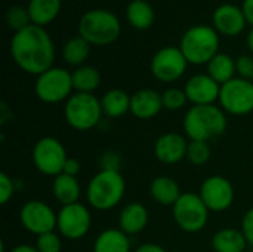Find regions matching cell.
Wrapping results in <instances>:
<instances>
[{
    "label": "cell",
    "mask_w": 253,
    "mask_h": 252,
    "mask_svg": "<svg viewBox=\"0 0 253 252\" xmlns=\"http://www.w3.org/2000/svg\"><path fill=\"white\" fill-rule=\"evenodd\" d=\"M246 43H248L249 50L253 53V27L251 28V31H249V34H248V37H246Z\"/></svg>",
    "instance_id": "b9f144b4"
},
{
    "label": "cell",
    "mask_w": 253,
    "mask_h": 252,
    "mask_svg": "<svg viewBox=\"0 0 253 252\" xmlns=\"http://www.w3.org/2000/svg\"><path fill=\"white\" fill-rule=\"evenodd\" d=\"M173 252H181V251H173Z\"/></svg>",
    "instance_id": "ee69618b"
},
{
    "label": "cell",
    "mask_w": 253,
    "mask_h": 252,
    "mask_svg": "<svg viewBox=\"0 0 253 252\" xmlns=\"http://www.w3.org/2000/svg\"><path fill=\"white\" fill-rule=\"evenodd\" d=\"M9 252H39L36 247L33 245H28V244H21V245H16L13 247Z\"/></svg>",
    "instance_id": "60d3db41"
},
{
    "label": "cell",
    "mask_w": 253,
    "mask_h": 252,
    "mask_svg": "<svg viewBox=\"0 0 253 252\" xmlns=\"http://www.w3.org/2000/svg\"><path fill=\"white\" fill-rule=\"evenodd\" d=\"M16 192V181L7 174H0V203L6 205Z\"/></svg>",
    "instance_id": "e575fe53"
},
{
    "label": "cell",
    "mask_w": 253,
    "mask_h": 252,
    "mask_svg": "<svg viewBox=\"0 0 253 252\" xmlns=\"http://www.w3.org/2000/svg\"><path fill=\"white\" fill-rule=\"evenodd\" d=\"M19 223L31 235L40 236L56 230V212L43 201H28L19 209Z\"/></svg>",
    "instance_id": "7c38bea8"
},
{
    "label": "cell",
    "mask_w": 253,
    "mask_h": 252,
    "mask_svg": "<svg viewBox=\"0 0 253 252\" xmlns=\"http://www.w3.org/2000/svg\"><path fill=\"white\" fill-rule=\"evenodd\" d=\"M213 27L218 33L224 34V36H237L240 34L245 27H246V16L243 13V9L231 4V3H225L221 4L219 7L215 9L213 12Z\"/></svg>",
    "instance_id": "e0dca14e"
},
{
    "label": "cell",
    "mask_w": 253,
    "mask_h": 252,
    "mask_svg": "<svg viewBox=\"0 0 253 252\" xmlns=\"http://www.w3.org/2000/svg\"><path fill=\"white\" fill-rule=\"evenodd\" d=\"M93 252H130L129 236L120 229L102 230L93 242Z\"/></svg>",
    "instance_id": "cb8c5ba5"
},
{
    "label": "cell",
    "mask_w": 253,
    "mask_h": 252,
    "mask_svg": "<svg viewBox=\"0 0 253 252\" xmlns=\"http://www.w3.org/2000/svg\"><path fill=\"white\" fill-rule=\"evenodd\" d=\"M1 113H3V114H6V104H4V102L1 104ZM4 122H6V117L3 116V117H1V125H3Z\"/></svg>",
    "instance_id": "7bdbcfd3"
},
{
    "label": "cell",
    "mask_w": 253,
    "mask_h": 252,
    "mask_svg": "<svg viewBox=\"0 0 253 252\" xmlns=\"http://www.w3.org/2000/svg\"><path fill=\"white\" fill-rule=\"evenodd\" d=\"M89 53H90V43L84 40L82 36L70 39L62 49L64 61L73 67H82L83 62L89 58Z\"/></svg>",
    "instance_id": "f1b7e54d"
},
{
    "label": "cell",
    "mask_w": 253,
    "mask_h": 252,
    "mask_svg": "<svg viewBox=\"0 0 253 252\" xmlns=\"http://www.w3.org/2000/svg\"><path fill=\"white\" fill-rule=\"evenodd\" d=\"M6 22L12 30H15V33L25 28V27H28L30 22H31L28 9H24L22 6L9 7V10L6 13Z\"/></svg>",
    "instance_id": "1f68e13d"
},
{
    "label": "cell",
    "mask_w": 253,
    "mask_h": 252,
    "mask_svg": "<svg viewBox=\"0 0 253 252\" xmlns=\"http://www.w3.org/2000/svg\"><path fill=\"white\" fill-rule=\"evenodd\" d=\"M184 91L193 105H212L219 100L221 85L209 74H194L187 80Z\"/></svg>",
    "instance_id": "9a60e30c"
},
{
    "label": "cell",
    "mask_w": 253,
    "mask_h": 252,
    "mask_svg": "<svg viewBox=\"0 0 253 252\" xmlns=\"http://www.w3.org/2000/svg\"><path fill=\"white\" fill-rule=\"evenodd\" d=\"M52 193L56 202H59L61 206H64L79 202L82 195V187L77 177L59 174L52 181Z\"/></svg>",
    "instance_id": "44dd1931"
},
{
    "label": "cell",
    "mask_w": 253,
    "mask_h": 252,
    "mask_svg": "<svg viewBox=\"0 0 253 252\" xmlns=\"http://www.w3.org/2000/svg\"><path fill=\"white\" fill-rule=\"evenodd\" d=\"M10 53L15 64L28 74L40 76L53 67V42L40 25L30 24L16 31L10 40Z\"/></svg>",
    "instance_id": "6da1fadb"
},
{
    "label": "cell",
    "mask_w": 253,
    "mask_h": 252,
    "mask_svg": "<svg viewBox=\"0 0 253 252\" xmlns=\"http://www.w3.org/2000/svg\"><path fill=\"white\" fill-rule=\"evenodd\" d=\"M73 79V88L76 92H83V94H93L101 85V74L95 67L90 65H82L77 67L71 73Z\"/></svg>",
    "instance_id": "83f0119b"
},
{
    "label": "cell",
    "mask_w": 253,
    "mask_h": 252,
    "mask_svg": "<svg viewBox=\"0 0 253 252\" xmlns=\"http://www.w3.org/2000/svg\"><path fill=\"white\" fill-rule=\"evenodd\" d=\"M212 147L208 141H190L187 149V160L194 166H203L211 160Z\"/></svg>",
    "instance_id": "f546056e"
},
{
    "label": "cell",
    "mask_w": 253,
    "mask_h": 252,
    "mask_svg": "<svg viewBox=\"0 0 253 252\" xmlns=\"http://www.w3.org/2000/svg\"><path fill=\"white\" fill-rule=\"evenodd\" d=\"M71 73L65 68L52 67L36 79L34 92L37 98L46 104H58L67 101L73 94Z\"/></svg>",
    "instance_id": "ba28073f"
},
{
    "label": "cell",
    "mask_w": 253,
    "mask_h": 252,
    "mask_svg": "<svg viewBox=\"0 0 253 252\" xmlns=\"http://www.w3.org/2000/svg\"><path fill=\"white\" fill-rule=\"evenodd\" d=\"M126 181L122 172L98 171L87 183L86 201L96 211H111L125 198Z\"/></svg>",
    "instance_id": "3957f363"
},
{
    "label": "cell",
    "mask_w": 253,
    "mask_h": 252,
    "mask_svg": "<svg viewBox=\"0 0 253 252\" xmlns=\"http://www.w3.org/2000/svg\"><path fill=\"white\" fill-rule=\"evenodd\" d=\"M236 73V59H233L227 53H216L208 64V74L219 85H224L234 79Z\"/></svg>",
    "instance_id": "4316f807"
},
{
    "label": "cell",
    "mask_w": 253,
    "mask_h": 252,
    "mask_svg": "<svg viewBox=\"0 0 253 252\" xmlns=\"http://www.w3.org/2000/svg\"><path fill=\"white\" fill-rule=\"evenodd\" d=\"M90 226V211L80 202L64 205L56 212V232L68 241H79L84 238L89 233Z\"/></svg>",
    "instance_id": "8fae6325"
},
{
    "label": "cell",
    "mask_w": 253,
    "mask_h": 252,
    "mask_svg": "<svg viewBox=\"0 0 253 252\" xmlns=\"http://www.w3.org/2000/svg\"><path fill=\"white\" fill-rule=\"evenodd\" d=\"M209 208L199 193H182L172 206V215L176 226L185 233L202 232L209 221Z\"/></svg>",
    "instance_id": "52a82bcc"
},
{
    "label": "cell",
    "mask_w": 253,
    "mask_h": 252,
    "mask_svg": "<svg viewBox=\"0 0 253 252\" xmlns=\"http://www.w3.org/2000/svg\"><path fill=\"white\" fill-rule=\"evenodd\" d=\"M80 162L74 157H68L65 165H64V171L62 174H67V175H71V177H77L80 174Z\"/></svg>",
    "instance_id": "74e56055"
},
{
    "label": "cell",
    "mask_w": 253,
    "mask_h": 252,
    "mask_svg": "<svg viewBox=\"0 0 253 252\" xmlns=\"http://www.w3.org/2000/svg\"><path fill=\"white\" fill-rule=\"evenodd\" d=\"M190 140L178 132H166L154 143V156L165 165H176L187 157Z\"/></svg>",
    "instance_id": "2e32d148"
},
{
    "label": "cell",
    "mask_w": 253,
    "mask_h": 252,
    "mask_svg": "<svg viewBox=\"0 0 253 252\" xmlns=\"http://www.w3.org/2000/svg\"><path fill=\"white\" fill-rule=\"evenodd\" d=\"M181 195V187L172 177L159 175L150 183V196L162 206H173Z\"/></svg>",
    "instance_id": "ffe728a7"
},
{
    "label": "cell",
    "mask_w": 253,
    "mask_h": 252,
    "mask_svg": "<svg viewBox=\"0 0 253 252\" xmlns=\"http://www.w3.org/2000/svg\"><path fill=\"white\" fill-rule=\"evenodd\" d=\"M248 245L242 230L234 227L221 229L212 238V248L215 252H245Z\"/></svg>",
    "instance_id": "603a6c76"
},
{
    "label": "cell",
    "mask_w": 253,
    "mask_h": 252,
    "mask_svg": "<svg viewBox=\"0 0 253 252\" xmlns=\"http://www.w3.org/2000/svg\"><path fill=\"white\" fill-rule=\"evenodd\" d=\"M179 49L182 50L188 64H209V61L219 53L218 31L209 25H194L184 33Z\"/></svg>",
    "instance_id": "5b68a950"
},
{
    "label": "cell",
    "mask_w": 253,
    "mask_h": 252,
    "mask_svg": "<svg viewBox=\"0 0 253 252\" xmlns=\"http://www.w3.org/2000/svg\"><path fill=\"white\" fill-rule=\"evenodd\" d=\"M187 65L188 61L179 48L166 46L153 56L150 68L159 82L172 83L184 76Z\"/></svg>",
    "instance_id": "4fadbf2b"
},
{
    "label": "cell",
    "mask_w": 253,
    "mask_h": 252,
    "mask_svg": "<svg viewBox=\"0 0 253 252\" xmlns=\"http://www.w3.org/2000/svg\"><path fill=\"white\" fill-rule=\"evenodd\" d=\"M68 159L64 144L55 137L40 138L31 151V160L36 169L46 177H56L62 174L64 165Z\"/></svg>",
    "instance_id": "9c48e42d"
},
{
    "label": "cell",
    "mask_w": 253,
    "mask_h": 252,
    "mask_svg": "<svg viewBox=\"0 0 253 252\" xmlns=\"http://www.w3.org/2000/svg\"><path fill=\"white\" fill-rule=\"evenodd\" d=\"M219 107L231 116H246L253 111V82L234 77L221 85Z\"/></svg>",
    "instance_id": "30bf717a"
},
{
    "label": "cell",
    "mask_w": 253,
    "mask_h": 252,
    "mask_svg": "<svg viewBox=\"0 0 253 252\" xmlns=\"http://www.w3.org/2000/svg\"><path fill=\"white\" fill-rule=\"evenodd\" d=\"M162 101H163V108L169 111H176L185 107L188 102V98L185 95L184 89L179 88H169L162 94Z\"/></svg>",
    "instance_id": "4dcf8cb0"
},
{
    "label": "cell",
    "mask_w": 253,
    "mask_h": 252,
    "mask_svg": "<svg viewBox=\"0 0 253 252\" xmlns=\"http://www.w3.org/2000/svg\"><path fill=\"white\" fill-rule=\"evenodd\" d=\"M28 13L31 24L34 25H47L50 24L61 12V0H30Z\"/></svg>",
    "instance_id": "d4e9b609"
},
{
    "label": "cell",
    "mask_w": 253,
    "mask_h": 252,
    "mask_svg": "<svg viewBox=\"0 0 253 252\" xmlns=\"http://www.w3.org/2000/svg\"><path fill=\"white\" fill-rule=\"evenodd\" d=\"M104 113L101 100L93 94L74 92L64 105V119L70 128L79 132H86L101 123Z\"/></svg>",
    "instance_id": "8992f818"
},
{
    "label": "cell",
    "mask_w": 253,
    "mask_h": 252,
    "mask_svg": "<svg viewBox=\"0 0 253 252\" xmlns=\"http://www.w3.org/2000/svg\"><path fill=\"white\" fill-rule=\"evenodd\" d=\"M242 233L245 235L249 245L253 247V208L248 209L242 218Z\"/></svg>",
    "instance_id": "8d00e7d4"
},
{
    "label": "cell",
    "mask_w": 253,
    "mask_h": 252,
    "mask_svg": "<svg viewBox=\"0 0 253 252\" xmlns=\"http://www.w3.org/2000/svg\"><path fill=\"white\" fill-rule=\"evenodd\" d=\"M148 220V209L139 202H130L125 205L119 214V229L127 236H133L145 230Z\"/></svg>",
    "instance_id": "d6986e66"
},
{
    "label": "cell",
    "mask_w": 253,
    "mask_h": 252,
    "mask_svg": "<svg viewBox=\"0 0 253 252\" xmlns=\"http://www.w3.org/2000/svg\"><path fill=\"white\" fill-rule=\"evenodd\" d=\"M236 70L239 77L253 82V56L242 55L236 59Z\"/></svg>",
    "instance_id": "d590c367"
},
{
    "label": "cell",
    "mask_w": 253,
    "mask_h": 252,
    "mask_svg": "<svg viewBox=\"0 0 253 252\" xmlns=\"http://www.w3.org/2000/svg\"><path fill=\"white\" fill-rule=\"evenodd\" d=\"M36 248L39 252H61L62 250V236L55 230L37 236Z\"/></svg>",
    "instance_id": "d6a6232c"
},
{
    "label": "cell",
    "mask_w": 253,
    "mask_h": 252,
    "mask_svg": "<svg viewBox=\"0 0 253 252\" xmlns=\"http://www.w3.org/2000/svg\"><path fill=\"white\" fill-rule=\"evenodd\" d=\"M126 18L136 30H147L154 24L156 13L153 6L145 0H133L126 7Z\"/></svg>",
    "instance_id": "484cf974"
},
{
    "label": "cell",
    "mask_w": 253,
    "mask_h": 252,
    "mask_svg": "<svg viewBox=\"0 0 253 252\" xmlns=\"http://www.w3.org/2000/svg\"><path fill=\"white\" fill-rule=\"evenodd\" d=\"M130 97L123 89H110L101 98L102 113L108 119L123 117L130 111Z\"/></svg>",
    "instance_id": "7402d4cb"
},
{
    "label": "cell",
    "mask_w": 253,
    "mask_h": 252,
    "mask_svg": "<svg viewBox=\"0 0 253 252\" xmlns=\"http://www.w3.org/2000/svg\"><path fill=\"white\" fill-rule=\"evenodd\" d=\"M122 31L119 18L105 10L93 9L86 12L79 22V36L95 46H107L114 43Z\"/></svg>",
    "instance_id": "277c9868"
},
{
    "label": "cell",
    "mask_w": 253,
    "mask_h": 252,
    "mask_svg": "<svg viewBox=\"0 0 253 252\" xmlns=\"http://www.w3.org/2000/svg\"><path fill=\"white\" fill-rule=\"evenodd\" d=\"M199 195L211 212H224L230 209L236 198L234 186L224 175L208 177L202 183Z\"/></svg>",
    "instance_id": "5bb4252c"
},
{
    "label": "cell",
    "mask_w": 253,
    "mask_h": 252,
    "mask_svg": "<svg viewBox=\"0 0 253 252\" xmlns=\"http://www.w3.org/2000/svg\"><path fill=\"white\" fill-rule=\"evenodd\" d=\"M242 9H243V13L246 16L248 22L253 25V0H243Z\"/></svg>",
    "instance_id": "ab89813d"
},
{
    "label": "cell",
    "mask_w": 253,
    "mask_h": 252,
    "mask_svg": "<svg viewBox=\"0 0 253 252\" xmlns=\"http://www.w3.org/2000/svg\"><path fill=\"white\" fill-rule=\"evenodd\" d=\"M163 110L162 94L154 89H139L130 97V113L141 120L156 117Z\"/></svg>",
    "instance_id": "ac0fdd59"
},
{
    "label": "cell",
    "mask_w": 253,
    "mask_h": 252,
    "mask_svg": "<svg viewBox=\"0 0 253 252\" xmlns=\"http://www.w3.org/2000/svg\"><path fill=\"white\" fill-rule=\"evenodd\" d=\"M99 168L101 171H116L120 172L122 168V156L116 150H107L99 157Z\"/></svg>",
    "instance_id": "836d02e7"
},
{
    "label": "cell",
    "mask_w": 253,
    "mask_h": 252,
    "mask_svg": "<svg viewBox=\"0 0 253 252\" xmlns=\"http://www.w3.org/2000/svg\"><path fill=\"white\" fill-rule=\"evenodd\" d=\"M227 113L219 105H191L182 120L185 137L190 141H211L227 129Z\"/></svg>",
    "instance_id": "7a4b0ae2"
},
{
    "label": "cell",
    "mask_w": 253,
    "mask_h": 252,
    "mask_svg": "<svg viewBox=\"0 0 253 252\" xmlns=\"http://www.w3.org/2000/svg\"><path fill=\"white\" fill-rule=\"evenodd\" d=\"M133 252H168L162 245H157V244H151V242H148V244H142V245H139L136 250Z\"/></svg>",
    "instance_id": "f35d334b"
}]
</instances>
